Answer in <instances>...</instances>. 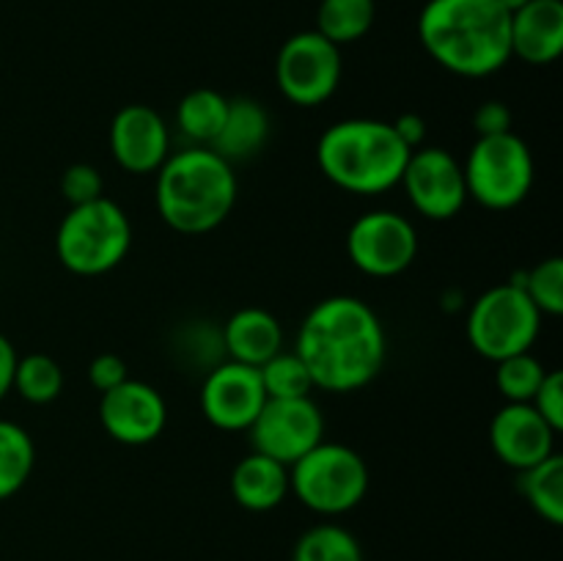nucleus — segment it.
Instances as JSON below:
<instances>
[{
    "instance_id": "1",
    "label": "nucleus",
    "mask_w": 563,
    "mask_h": 561,
    "mask_svg": "<svg viewBox=\"0 0 563 561\" xmlns=\"http://www.w3.org/2000/svg\"><path fill=\"white\" fill-rule=\"evenodd\" d=\"M295 352L313 388L350 394L372 383L388 358V336L372 306L352 295L319 300L306 314Z\"/></svg>"
},
{
    "instance_id": "2",
    "label": "nucleus",
    "mask_w": 563,
    "mask_h": 561,
    "mask_svg": "<svg viewBox=\"0 0 563 561\" xmlns=\"http://www.w3.org/2000/svg\"><path fill=\"white\" fill-rule=\"evenodd\" d=\"M418 38L443 69L487 77L511 58V14L498 0H429Z\"/></svg>"
},
{
    "instance_id": "3",
    "label": "nucleus",
    "mask_w": 563,
    "mask_h": 561,
    "mask_svg": "<svg viewBox=\"0 0 563 561\" xmlns=\"http://www.w3.org/2000/svg\"><path fill=\"white\" fill-rule=\"evenodd\" d=\"M154 204L163 223L179 234H209L236 204L234 168L209 146L168 154L157 168Z\"/></svg>"
},
{
    "instance_id": "4",
    "label": "nucleus",
    "mask_w": 563,
    "mask_h": 561,
    "mask_svg": "<svg viewBox=\"0 0 563 561\" xmlns=\"http://www.w3.org/2000/svg\"><path fill=\"white\" fill-rule=\"evenodd\" d=\"M410 154L394 127L379 119L335 121L317 143L322 174L355 196H379L399 185Z\"/></svg>"
},
{
    "instance_id": "5",
    "label": "nucleus",
    "mask_w": 563,
    "mask_h": 561,
    "mask_svg": "<svg viewBox=\"0 0 563 561\" xmlns=\"http://www.w3.org/2000/svg\"><path fill=\"white\" fill-rule=\"evenodd\" d=\"M132 245V223L110 198L71 207L55 234V251L69 273L93 278L119 267Z\"/></svg>"
},
{
    "instance_id": "6",
    "label": "nucleus",
    "mask_w": 563,
    "mask_h": 561,
    "mask_svg": "<svg viewBox=\"0 0 563 561\" xmlns=\"http://www.w3.org/2000/svg\"><path fill=\"white\" fill-rule=\"evenodd\" d=\"M289 493L317 515H344L368 493V465L344 443L313 446L289 468Z\"/></svg>"
},
{
    "instance_id": "7",
    "label": "nucleus",
    "mask_w": 563,
    "mask_h": 561,
    "mask_svg": "<svg viewBox=\"0 0 563 561\" xmlns=\"http://www.w3.org/2000/svg\"><path fill=\"white\" fill-rule=\"evenodd\" d=\"M542 330V314L517 284L484 292L467 314V341L487 361L531 352Z\"/></svg>"
},
{
    "instance_id": "8",
    "label": "nucleus",
    "mask_w": 563,
    "mask_h": 561,
    "mask_svg": "<svg viewBox=\"0 0 563 561\" xmlns=\"http://www.w3.org/2000/svg\"><path fill=\"white\" fill-rule=\"evenodd\" d=\"M462 170L467 198H476L482 207L495 212L526 201L533 185L531 148L515 132L478 138L462 163Z\"/></svg>"
},
{
    "instance_id": "9",
    "label": "nucleus",
    "mask_w": 563,
    "mask_h": 561,
    "mask_svg": "<svg viewBox=\"0 0 563 561\" xmlns=\"http://www.w3.org/2000/svg\"><path fill=\"white\" fill-rule=\"evenodd\" d=\"M341 69V47L328 42L319 31H302L286 38L278 50L275 80L291 105L317 108L335 94Z\"/></svg>"
},
{
    "instance_id": "10",
    "label": "nucleus",
    "mask_w": 563,
    "mask_h": 561,
    "mask_svg": "<svg viewBox=\"0 0 563 561\" xmlns=\"http://www.w3.org/2000/svg\"><path fill=\"white\" fill-rule=\"evenodd\" d=\"M346 253L361 273L372 278H394L416 262L418 231L405 215L374 209L350 226Z\"/></svg>"
},
{
    "instance_id": "11",
    "label": "nucleus",
    "mask_w": 563,
    "mask_h": 561,
    "mask_svg": "<svg viewBox=\"0 0 563 561\" xmlns=\"http://www.w3.org/2000/svg\"><path fill=\"white\" fill-rule=\"evenodd\" d=\"M247 432L253 451L291 468L324 440V416L311 396L267 399Z\"/></svg>"
},
{
    "instance_id": "12",
    "label": "nucleus",
    "mask_w": 563,
    "mask_h": 561,
    "mask_svg": "<svg viewBox=\"0 0 563 561\" xmlns=\"http://www.w3.org/2000/svg\"><path fill=\"white\" fill-rule=\"evenodd\" d=\"M401 187L412 209L429 220H451L467 201L462 163L440 146H421L410 154L401 174Z\"/></svg>"
},
{
    "instance_id": "13",
    "label": "nucleus",
    "mask_w": 563,
    "mask_h": 561,
    "mask_svg": "<svg viewBox=\"0 0 563 561\" xmlns=\"http://www.w3.org/2000/svg\"><path fill=\"white\" fill-rule=\"evenodd\" d=\"M264 394L258 369L223 361L212 366L201 385V413L212 427L223 432H247L262 413Z\"/></svg>"
},
{
    "instance_id": "14",
    "label": "nucleus",
    "mask_w": 563,
    "mask_h": 561,
    "mask_svg": "<svg viewBox=\"0 0 563 561\" xmlns=\"http://www.w3.org/2000/svg\"><path fill=\"white\" fill-rule=\"evenodd\" d=\"M99 421L115 443L146 446L163 435L168 424V405L154 385L124 380L102 394Z\"/></svg>"
},
{
    "instance_id": "15",
    "label": "nucleus",
    "mask_w": 563,
    "mask_h": 561,
    "mask_svg": "<svg viewBox=\"0 0 563 561\" xmlns=\"http://www.w3.org/2000/svg\"><path fill=\"white\" fill-rule=\"evenodd\" d=\"M110 154L130 174H157L170 154V132L148 105H124L110 121Z\"/></svg>"
},
{
    "instance_id": "16",
    "label": "nucleus",
    "mask_w": 563,
    "mask_h": 561,
    "mask_svg": "<svg viewBox=\"0 0 563 561\" xmlns=\"http://www.w3.org/2000/svg\"><path fill=\"white\" fill-rule=\"evenodd\" d=\"M555 429L528 402H506L489 424V446L504 465L526 471L555 454Z\"/></svg>"
},
{
    "instance_id": "17",
    "label": "nucleus",
    "mask_w": 563,
    "mask_h": 561,
    "mask_svg": "<svg viewBox=\"0 0 563 561\" xmlns=\"http://www.w3.org/2000/svg\"><path fill=\"white\" fill-rule=\"evenodd\" d=\"M563 53V0H531L511 14V55L548 66Z\"/></svg>"
},
{
    "instance_id": "18",
    "label": "nucleus",
    "mask_w": 563,
    "mask_h": 561,
    "mask_svg": "<svg viewBox=\"0 0 563 561\" xmlns=\"http://www.w3.org/2000/svg\"><path fill=\"white\" fill-rule=\"evenodd\" d=\"M220 341H223V352L229 355V361L258 369L280 352L284 330L267 308L247 306L231 314L229 322L220 330Z\"/></svg>"
},
{
    "instance_id": "19",
    "label": "nucleus",
    "mask_w": 563,
    "mask_h": 561,
    "mask_svg": "<svg viewBox=\"0 0 563 561\" xmlns=\"http://www.w3.org/2000/svg\"><path fill=\"white\" fill-rule=\"evenodd\" d=\"M231 493L247 512L275 509L289 495V468L253 451L236 462L231 473Z\"/></svg>"
},
{
    "instance_id": "20",
    "label": "nucleus",
    "mask_w": 563,
    "mask_h": 561,
    "mask_svg": "<svg viewBox=\"0 0 563 561\" xmlns=\"http://www.w3.org/2000/svg\"><path fill=\"white\" fill-rule=\"evenodd\" d=\"M267 138L269 116L262 108V102L251 97H236L229 99L225 121L209 148H214L229 163H240V160H251L253 154L262 152Z\"/></svg>"
},
{
    "instance_id": "21",
    "label": "nucleus",
    "mask_w": 563,
    "mask_h": 561,
    "mask_svg": "<svg viewBox=\"0 0 563 561\" xmlns=\"http://www.w3.org/2000/svg\"><path fill=\"white\" fill-rule=\"evenodd\" d=\"M225 110H229V99L223 94L212 88H196L181 97L176 108V127L196 146H212L225 121Z\"/></svg>"
},
{
    "instance_id": "22",
    "label": "nucleus",
    "mask_w": 563,
    "mask_h": 561,
    "mask_svg": "<svg viewBox=\"0 0 563 561\" xmlns=\"http://www.w3.org/2000/svg\"><path fill=\"white\" fill-rule=\"evenodd\" d=\"M377 16L374 0H322L317 9V31L335 47L366 36Z\"/></svg>"
},
{
    "instance_id": "23",
    "label": "nucleus",
    "mask_w": 563,
    "mask_h": 561,
    "mask_svg": "<svg viewBox=\"0 0 563 561\" xmlns=\"http://www.w3.org/2000/svg\"><path fill=\"white\" fill-rule=\"evenodd\" d=\"M520 490L531 509L550 526L563 522V457L550 454L539 465L520 471Z\"/></svg>"
},
{
    "instance_id": "24",
    "label": "nucleus",
    "mask_w": 563,
    "mask_h": 561,
    "mask_svg": "<svg viewBox=\"0 0 563 561\" xmlns=\"http://www.w3.org/2000/svg\"><path fill=\"white\" fill-rule=\"evenodd\" d=\"M36 465V446L31 435L14 421L0 418V501L25 487Z\"/></svg>"
},
{
    "instance_id": "25",
    "label": "nucleus",
    "mask_w": 563,
    "mask_h": 561,
    "mask_svg": "<svg viewBox=\"0 0 563 561\" xmlns=\"http://www.w3.org/2000/svg\"><path fill=\"white\" fill-rule=\"evenodd\" d=\"M31 405H47V402L58 399L64 391V369L55 358L44 355V352H31L16 361L14 369V388Z\"/></svg>"
},
{
    "instance_id": "26",
    "label": "nucleus",
    "mask_w": 563,
    "mask_h": 561,
    "mask_svg": "<svg viewBox=\"0 0 563 561\" xmlns=\"http://www.w3.org/2000/svg\"><path fill=\"white\" fill-rule=\"evenodd\" d=\"M291 561H363V548L344 526L322 522L297 539Z\"/></svg>"
},
{
    "instance_id": "27",
    "label": "nucleus",
    "mask_w": 563,
    "mask_h": 561,
    "mask_svg": "<svg viewBox=\"0 0 563 561\" xmlns=\"http://www.w3.org/2000/svg\"><path fill=\"white\" fill-rule=\"evenodd\" d=\"M258 374H262L267 399H300V396H311L313 380L297 352L280 350L264 366H258Z\"/></svg>"
},
{
    "instance_id": "28",
    "label": "nucleus",
    "mask_w": 563,
    "mask_h": 561,
    "mask_svg": "<svg viewBox=\"0 0 563 561\" xmlns=\"http://www.w3.org/2000/svg\"><path fill=\"white\" fill-rule=\"evenodd\" d=\"M544 374H548V369L537 355L520 352V355H509L498 361L495 383H498V391L504 394L506 402H528L531 405Z\"/></svg>"
},
{
    "instance_id": "29",
    "label": "nucleus",
    "mask_w": 563,
    "mask_h": 561,
    "mask_svg": "<svg viewBox=\"0 0 563 561\" xmlns=\"http://www.w3.org/2000/svg\"><path fill=\"white\" fill-rule=\"evenodd\" d=\"M511 284L520 286L539 314H550V317H561L563 314V262L559 256H550L539 262L537 267L528 270L526 275H517Z\"/></svg>"
},
{
    "instance_id": "30",
    "label": "nucleus",
    "mask_w": 563,
    "mask_h": 561,
    "mask_svg": "<svg viewBox=\"0 0 563 561\" xmlns=\"http://www.w3.org/2000/svg\"><path fill=\"white\" fill-rule=\"evenodd\" d=\"M60 190H64V198L71 204V207L97 201V198L104 196L102 174H99L93 165L75 163L64 170V176H60Z\"/></svg>"
},
{
    "instance_id": "31",
    "label": "nucleus",
    "mask_w": 563,
    "mask_h": 561,
    "mask_svg": "<svg viewBox=\"0 0 563 561\" xmlns=\"http://www.w3.org/2000/svg\"><path fill=\"white\" fill-rule=\"evenodd\" d=\"M531 405L537 407L539 416H542L544 421L555 429V432H561L563 429V374L559 372V369H553V372L544 374L542 385H539V391H537V396L531 399Z\"/></svg>"
},
{
    "instance_id": "32",
    "label": "nucleus",
    "mask_w": 563,
    "mask_h": 561,
    "mask_svg": "<svg viewBox=\"0 0 563 561\" xmlns=\"http://www.w3.org/2000/svg\"><path fill=\"white\" fill-rule=\"evenodd\" d=\"M88 380H91V385L99 394H104V391L115 388V385H121L124 380H130V372H126L124 358L113 355V352H102V355L93 358L91 366H88Z\"/></svg>"
},
{
    "instance_id": "33",
    "label": "nucleus",
    "mask_w": 563,
    "mask_h": 561,
    "mask_svg": "<svg viewBox=\"0 0 563 561\" xmlns=\"http://www.w3.org/2000/svg\"><path fill=\"white\" fill-rule=\"evenodd\" d=\"M473 130L478 138L484 135H500V132H511V110L504 102H484L482 108L473 113Z\"/></svg>"
},
{
    "instance_id": "34",
    "label": "nucleus",
    "mask_w": 563,
    "mask_h": 561,
    "mask_svg": "<svg viewBox=\"0 0 563 561\" xmlns=\"http://www.w3.org/2000/svg\"><path fill=\"white\" fill-rule=\"evenodd\" d=\"M390 127H394L399 141L405 143L410 152H416V148H421L423 143H427V121L418 113H401L399 119L390 121Z\"/></svg>"
},
{
    "instance_id": "35",
    "label": "nucleus",
    "mask_w": 563,
    "mask_h": 561,
    "mask_svg": "<svg viewBox=\"0 0 563 561\" xmlns=\"http://www.w3.org/2000/svg\"><path fill=\"white\" fill-rule=\"evenodd\" d=\"M20 355H16L14 344L0 333V399L9 396V391L14 388V369Z\"/></svg>"
},
{
    "instance_id": "36",
    "label": "nucleus",
    "mask_w": 563,
    "mask_h": 561,
    "mask_svg": "<svg viewBox=\"0 0 563 561\" xmlns=\"http://www.w3.org/2000/svg\"><path fill=\"white\" fill-rule=\"evenodd\" d=\"M498 3L504 6V9L509 11V14H515V11H520L522 6H528V3H531V0H498Z\"/></svg>"
}]
</instances>
